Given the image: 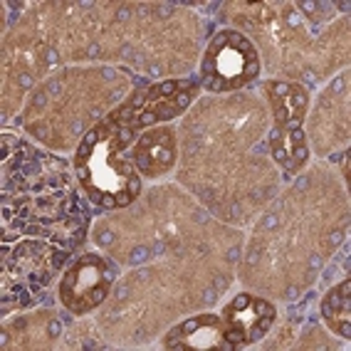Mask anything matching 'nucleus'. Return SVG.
Here are the masks:
<instances>
[{"label":"nucleus","instance_id":"nucleus-6","mask_svg":"<svg viewBox=\"0 0 351 351\" xmlns=\"http://www.w3.org/2000/svg\"><path fill=\"white\" fill-rule=\"evenodd\" d=\"M223 324L226 337L235 349L247 346L267 334V329L275 322V307L270 302L252 295H238L223 309Z\"/></svg>","mask_w":351,"mask_h":351},{"label":"nucleus","instance_id":"nucleus-11","mask_svg":"<svg viewBox=\"0 0 351 351\" xmlns=\"http://www.w3.org/2000/svg\"><path fill=\"white\" fill-rule=\"evenodd\" d=\"M322 314H324L329 329L339 334V337L349 339L351 337V282H344L334 287L326 300L322 302Z\"/></svg>","mask_w":351,"mask_h":351},{"label":"nucleus","instance_id":"nucleus-3","mask_svg":"<svg viewBox=\"0 0 351 351\" xmlns=\"http://www.w3.org/2000/svg\"><path fill=\"white\" fill-rule=\"evenodd\" d=\"M195 80H169L161 84H154L146 92H138L136 97L121 104L109 117L117 124H124L134 132L154 129L161 121H169L183 112L193 101Z\"/></svg>","mask_w":351,"mask_h":351},{"label":"nucleus","instance_id":"nucleus-4","mask_svg":"<svg viewBox=\"0 0 351 351\" xmlns=\"http://www.w3.org/2000/svg\"><path fill=\"white\" fill-rule=\"evenodd\" d=\"M114 282V267L101 255H82L69 265L60 282V300L72 314H87L97 309L109 295Z\"/></svg>","mask_w":351,"mask_h":351},{"label":"nucleus","instance_id":"nucleus-2","mask_svg":"<svg viewBox=\"0 0 351 351\" xmlns=\"http://www.w3.org/2000/svg\"><path fill=\"white\" fill-rule=\"evenodd\" d=\"M257 72H260V60H257L255 45L238 32H220L208 45L201 77L210 92L240 89L250 80H255Z\"/></svg>","mask_w":351,"mask_h":351},{"label":"nucleus","instance_id":"nucleus-5","mask_svg":"<svg viewBox=\"0 0 351 351\" xmlns=\"http://www.w3.org/2000/svg\"><path fill=\"white\" fill-rule=\"evenodd\" d=\"M67 260V252L55 245L40 243V240H25L15 245L13 252L3 250V270L15 275V280H27L32 287H43L60 272Z\"/></svg>","mask_w":351,"mask_h":351},{"label":"nucleus","instance_id":"nucleus-9","mask_svg":"<svg viewBox=\"0 0 351 351\" xmlns=\"http://www.w3.org/2000/svg\"><path fill=\"white\" fill-rule=\"evenodd\" d=\"M272 114L280 129H300L307 114V92L295 82H267L265 84Z\"/></svg>","mask_w":351,"mask_h":351},{"label":"nucleus","instance_id":"nucleus-10","mask_svg":"<svg viewBox=\"0 0 351 351\" xmlns=\"http://www.w3.org/2000/svg\"><path fill=\"white\" fill-rule=\"evenodd\" d=\"M270 151L275 161L287 171L300 169L309 154L302 129H280V126H275V132L270 136Z\"/></svg>","mask_w":351,"mask_h":351},{"label":"nucleus","instance_id":"nucleus-1","mask_svg":"<svg viewBox=\"0 0 351 351\" xmlns=\"http://www.w3.org/2000/svg\"><path fill=\"white\" fill-rule=\"evenodd\" d=\"M136 132L112 119H104L84 136L77 149V181L101 208H126L141 191V178L124 151L134 146Z\"/></svg>","mask_w":351,"mask_h":351},{"label":"nucleus","instance_id":"nucleus-7","mask_svg":"<svg viewBox=\"0 0 351 351\" xmlns=\"http://www.w3.org/2000/svg\"><path fill=\"white\" fill-rule=\"evenodd\" d=\"M166 349L176 351H232L235 346L228 341L226 324L215 314H198L183 322L166 337Z\"/></svg>","mask_w":351,"mask_h":351},{"label":"nucleus","instance_id":"nucleus-8","mask_svg":"<svg viewBox=\"0 0 351 351\" xmlns=\"http://www.w3.org/2000/svg\"><path fill=\"white\" fill-rule=\"evenodd\" d=\"M132 161L141 176H161L173 166L176 161V138L171 129L154 126L144 129V134L134 141Z\"/></svg>","mask_w":351,"mask_h":351}]
</instances>
